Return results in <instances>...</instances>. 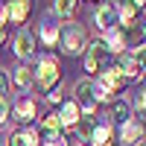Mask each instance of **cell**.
Listing matches in <instances>:
<instances>
[{
  "label": "cell",
  "instance_id": "1",
  "mask_svg": "<svg viewBox=\"0 0 146 146\" xmlns=\"http://www.w3.org/2000/svg\"><path fill=\"white\" fill-rule=\"evenodd\" d=\"M35 82H38L44 91H50L53 85L58 82V62H56L53 56H44V58H41L38 70H35Z\"/></svg>",
  "mask_w": 146,
  "mask_h": 146
},
{
  "label": "cell",
  "instance_id": "2",
  "mask_svg": "<svg viewBox=\"0 0 146 146\" xmlns=\"http://www.w3.org/2000/svg\"><path fill=\"white\" fill-rule=\"evenodd\" d=\"M105 56H108L105 41H91L88 50H85V70H91V73H102Z\"/></svg>",
  "mask_w": 146,
  "mask_h": 146
},
{
  "label": "cell",
  "instance_id": "3",
  "mask_svg": "<svg viewBox=\"0 0 146 146\" xmlns=\"http://www.w3.org/2000/svg\"><path fill=\"white\" fill-rule=\"evenodd\" d=\"M29 9H32V0H9L3 12H6V18L12 23H23L29 18Z\"/></svg>",
  "mask_w": 146,
  "mask_h": 146
},
{
  "label": "cell",
  "instance_id": "4",
  "mask_svg": "<svg viewBox=\"0 0 146 146\" xmlns=\"http://www.w3.org/2000/svg\"><path fill=\"white\" fill-rule=\"evenodd\" d=\"M76 100L82 105V111L85 114H91L94 111V105H96V91H94V85L85 79V82H76Z\"/></svg>",
  "mask_w": 146,
  "mask_h": 146
},
{
  "label": "cell",
  "instance_id": "5",
  "mask_svg": "<svg viewBox=\"0 0 146 146\" xmlns=\"http://www.w3.org/2000/svg\"><path fill=\"white\" fill-rule=\"evenodd\" d=\"M82 41H85V32H82L79 27H67V29H64V53L76 56V53L82 50Z\"/></svg>",
  "mask_w": 146,
  "mask_h": 146
},
{
  "label": "cell",
  "instance_id": "6",
  "mask_svg": "<svg viewBox=\"0 0 146 146\" xmlns=\"http://www.w3.org/2000/svg\"><path fill=\"white\" fill-rule=\"evenodd\" d=\"M15 120H18V123H29V120H35V102L29 100V96H21V100L15 102Z\"/></svg>",
  "mask_w": 146,
  "mask_h": 146
},
{
  "label": "cell",
  "instance_id": "7",
  "mask_svg": "<svg viewBox=\"0 0 146 146\" xmlns=\"http://www.w3.org/2000/svg\"><path fill=\"white\" fill-rule=\"evenodd\" d=\"M114 23H117V9L111 3H105L100 12H96V27L108 32V29H114Z\"/></svg>",
  "mask_w": 146,
  "mask_h": 146
},
{
  "label": "cell",
  "instance_id": "8",
  "mask_svg": "<svg viewBox=\"0 0 146 146\" xmlns=\"http://www.w3.org/2000/svg\"><path fill=\"white\" fill-rule=\"evenodd\" d=\"M15 53L21 56V58H32V53H35V41H32V35L23 29L18 38H15Z\"/></svg>",
  "mask_w": 146,
  "mask_h": 146
},
{
  "label": "cell",
  "instance_id": "9",
  "mask_svg": "<svg viewBox=\"0 0 146 146\" xmlns=\"http://www.w3.org/2000/svg\"><path fill=\"white\" fill-rule=\"evenodd\" d=\"M58 129H62V123H58V117H44V123H41V131L38 135L50 143V140H56L58 137Z\"/></svg>",
  "mask_w": 146,
  "mask_h": 146
},
{
  "label": "cell",
  "instance_id": "10",
  "mask_svg": "<svg viewBox=\"0 0 146 146\" xmlns=\"http://www.w3.org/2000/svg\"><path fill=\"white\" fill-rule=\"evenodd\" d=\"M137 140H140V123H135V120L123 123V146H135Z\"/></svg>",
  "mask_w": 146,
  "mask_h": 146
},
{
  "label": "cell",
  "instance_id": "11",
  "mask_svg": "<svg viewBox=\"0 0 146 146\" xmlns=\"http://www.w3.org/2000/svg\"><path fill=\"white\" fill-rule=\"evenodd\" d=\"M32 82H35V73H32V67H27V64H21V67L15 70V85H18L21 91H27V88H29Z\"/></svg>",
  "mask_w": 146,
  "mask_h": 146
},
{
  "label": "cell",
  "instance_id": "12",
  "mask_svg": "<svg viewBox=\"0 0 146 146\" xmlns=\"http://www.w3.org/2000/svg\"><path fill=\"white\" fill-rule=\"evenodd\" d=\"M9 79H6V73H0V123L9 117Z\"/></svg>",
  "mask_w": 146,
  "mask_h": 146
},
{
  "label": "cell",
  "instance_id": "13",
  "mask_svg": "<svg viewBox=\"0 0 146 146\" xmlns=\"http://www.w3.org/2000/svg\"><path fill=\"white\" fill-rule=\"evenodd\" d=\"M79 120V105L76 102H64V108H62V117H58V123L62 126H73Z\"/></svg>",
  "mask_w": 146,
  "mask_h": 146
},
{
  "label": "cell",
  "instance_id": "14",
  "mask_svg": "<svg viewBox=\"0 0 146 146\" xmlns=\"http://www.w3.org/2000/svg\"><path fill=\"white\" fill-rule=\"evenodd\" d=\"M91 143L94 146H111V126H100V129H94V135H91Z\"/></svg>",
  "mask_w": 146,
  "mask_h": 146
},
{
  "label": "cell",
  "instance_id": "15",
  "mask_svg": "<svg viewBox=\"0 0 146 146\" xmlns=\"http://www.w3.org/2000/svg\"><path fill=\"white\" fill-rule=\"evenodd\" d=\"M123 44H126L123 29H108V35H105V47L108 50H123Z\"/></svg>",
  "mask_w": 146,
  "mask_h": 146
},
{
  "label": "cell",
  "instance_id": "16",
  "mask_svg": "<svg viewBox=\"0 0 146 146\" xmlns=\"http://www.w3.org/2000/svg\"><path fill=\"white\" fill-rule=\"evenodd\" d=\"M111 114H114V120H120V123H129V120H131V108H129V102H126V100H117Z\"/></svg>",
  "mask_w": 146,
  "mask_h": 146
},
{
  "label": "cell",
  "instance_id": "17",
  "mask_svg": "<svg viewBox=\"0 0 146 146\" xmlns=\"http://www.w3.org/2000/svg\"><path fill=\"white\" fill-rule=\"evenodd\" d=\"M9 146H35V135H29V131H18V135L9 137Z\"/></svg>",
  "mask_w": 146,
  "mask_h": 146
},
{
  "label": "cell",
  "instance_id": "18",
  "mask_svg": "<svg viewBox=\"0 0 146 146\" xmlns=\"http://www.w3.org/2000/svg\"><path fill=\"white\" fill-rule=\"evenodd\" d=\"M73 9H76V0H56V12H58L62 18L73 15Z\"/></svg>",
  "mask_w": 146,
  "mask_h": 146
},
{
  "label": "cell",
  "instance_id": "19",
  "mask_svg": "<svg viewBox=\"0 0 146 146\" xmlns=\"http://www.w3.org/2000/svg\"><path fill=\"white\" fill-rule=\"evenodd\" d=\"M135 12H137V3H135V0H123V6H120V18H123V21H131V18H135Z\"/></svg>",
  "mask_w": 146,
  "mask_h": 146
},
{
  "label": "cell",
  "instance_id": "20",
  "mask_svg": "<svg viewBox=\"0 0 146 146\" xmlns=\"http://www.w3.org/2000/svg\"><path fill=\"white\" fill-rule=\"evenodd\" d=\"M91 135H94V120H91V117H82V126H79V137H82V140H91Z\"/></svg>",
  "mask_w": 146,
  "mask_h": 146
},
{
  "label": "cell",
  "instance_id": "21",
  "mask_svg": "<svg viewBox=\"0 0 146 146\" xmlns=\"http://www.w3.org/2000/svg\"><path fill=\"white\" fill-rule=\"evenodd\" d=\"M131 58H135V64L140 73H146V47H137L135 53H131Z\"/></svg>",
  "mask_w": 146,
  "mask_h": 146
},
{
  "label": "cell",
  "instance_id": "22",
  "mask_svg": "<svg viewBox=\"0 0 146 146\" xmlns=\"http://www.w3.org/2000/svg\"><path fill=\"white\" fill-rule=\"evenodd\" d=\"M41 38H44V44H56V38H58V29L47 23V27L41 29Z\"/></svg>",
  "mask_w": 146,
  "mask_h": 146
},
{
  "label": "cell",
  "instance_id": "23",
  "mask_svg": "<svg viewBox=\"0 0 146 146\" xmlns=\"http://www.w3.org/2000/svg\"><path fill=\"white\" fill-rule=\"evenodd\" d=\"M6 41V12H0V44Z\"/></svg>",
  "mask_w": 146,
  "mask_h": 146
},
{
  "label": "cell",
  "instance_id": "24",
  "mask_svg": "<svg viewBox=\"0 0 146 146\" xmlns=\"http://www.w3.org/2000/svg\"><path fill=\"white\" fill-rule=\"evenodd\" d=\"M50 146H67V143H64V137H56V140H50Z\"/></svg>",
  "mask_w": 146,
  "mask_h": 146
},
{
  "label": "cell",
  "instance_id": "25",
  "mask_svg": "<svg viewBox=\"0 0 146 146\" xmlns=\"http://www.w3.org/2000/svg\"><path fill=\"white\" fill-rule=\"evenodd\" d=\"M140 105H143V111H146V88H143V94H140Z\"/></svg>",
  "mask_w": 146,
  "mask_h": 146
},
{
  "label": "cell",
  "instance_id": "26",
  "mask_svg": "<svg viewBox=\"0 0 146 146\" xmlns=\"http://www.w3.org/2000/svg\"><path fill=\"white\" fill-rule=\"evenodd\" d=\"M0 146H3V137H0Z\"/></svg>",
  "mask_w": 146,
  "mask_h": 146
},
{
  "label": "cell",
  "instance_id": "27",
  "mask_svg": "<svg viewBox=\"0 0 146 146\" xmlns=\"http://www.w3.org/2000/svg\"><path fill=\"white\" fill-rule=\"evenodd\" d=\"M143 32H146V27H143Z\"/></svg>",
  "mask_w": 146,
  "mask_h": 146
},
{
  "label": "cell",
  "instance_id": "28",
  "mask_svg": "<svg viewBox=\"0 0 146 146\" xmlns=\"http://www.w3.org/2000/svg\"><path fill=\"white\" fill-rule=\"evenodd\" d=\"M143 146H146V143H143Z\"/></svg>",
  "mask_w": 146,
  "mask_h": 146
}]
</instances>
